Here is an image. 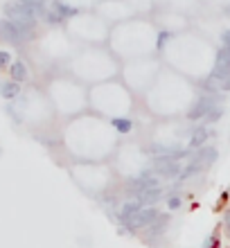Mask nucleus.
<instances>
[{
	"label": "nucleus",
	"mask_w": 230,
	"mask_h": 248,
	"mask_svg": "<svg viewBox=\"0 0 230 248\" xmlns=\"http://www.w3.org/2000/svg\"><path fill=\"white\" fill-rule=\"evenodd\" d=\"M158 215H160V210H156L153 205H142L131 219H126V221L120 226V232H122V235H133L136 230L149 228V226L158 219Z\"/></svg>",
	"instance_id": "f257e3e1"
},
{
	"label": "nucleus",
	"mask_w": 230,
	"mask_h": 248,
	"mask_svg": "<svg viewBox=\"0 0 230 248\" xmlns=\"http://www.w3.org/2000/svg\"><path fill=\"white\" fill-rule=\"evenodd\" d=\"M219 95H203V97H199L194 104L190 106V111H187V120L190 122H199V120H203L208 113L219 104Z\"/></svg>",
	"instance_id": "f03ea898"
},
{
	"label": "nucleus",
	"mask_w": 230,
	"mask_h": 248,
	"mask_svg": "<svg viewBox=\"0 0 230 248\" xmlns=\"http://www.w3.org/2000/svg\"><path fill=\"white\" fill-rule=\"evenodd\" d=\"M149 187H158V178L152 171H142V174H138L136 178L126 181V192H131L133 196H138L140 192H145V189H149Z\"/></svg>",
	"instance_id": "7ed1b4c3"
},
{
	"label": "nucleus",
	"mask_w": 230,
	"mask_h": 248,
	"mask_svg": "<svg viewBox=\"0 0 230 248\" xmlns=\"http://www.w3.org/2000/svg\"><path fill=\"white\" fill-rule=\"evenodd\" d=\"M219 158V151L215 149V147H208V144H205V147H201V149H197L194 151V154H192L190 156V160L192 163H197V165H201V167H210V165H215V160H217Z\"/></svg>",
	"instance_id": "20e7f679"
},
{
	"label": "nucleus",
	"mask_w": 230,
	"mask_h": 248,
	"mask_svg": "<svg viewBox=\"0 0 230 248\" xmlns=\"http://www.w3.org/2000/svg\"><path fill=\"white\" fill-rule=\"evenodd\" d=\"M0 36H2L5 41H9V43H14V46L25 43L23 36H20V32L16 30V25H14L9 18H0Z\"/></svg>",
	"instance_id": "39448f33"
},
{
	"label": "nucleus",
	"mask_w": 230,
	"mask_h": 248,
	"mask_svg": "<svg viewBox=\"0 0 230 248\" xmlns=\"http://www.w3.org/2000/svg\"><path fill=\"white\" fill-rule=\"evenodd\" d=\"M208 138H210L208 126H205V124H199L197 129L192 131V136H190V151H197V149H201V147H205Z\"/></svg>",
	"instance_id": "423d86ee"
},
{
	"label": "nucleus",
	"mask_w": 230,
	"mask_h": 248,
	"mask_svg": "<svg viewBox=\"0 0 230 248\" xmlns=\"http://www.w3.org/2000/svg\"><path fill=\"white\" fill-rule=\"evenodd\" d=\"M142 205H156L158 201H163L165 199V189L158 185V187H149V189H145V192H140L138 196H136Z\"/></svg>",
	"instance_id": "0eeeda50"
},
{
	"label": "nucleus",
	"mask_w": 230,
	"mask_h": 248,
	"mask_svg": "<svg viewBox=\"0 0 230 248\" xmlns=\"http://www.w3.org/2000/svg\"><path fill=\"white\" fill-rule=\"evenodd\" d=\"M169 221H171V215H169V212H160L156 221H153L152 226H149V228H145V230H147V235H152V237L163 235L165 230H167V226H169Z\"/></svg>",
	"instance_id": "6e6552de"
},
{
	"label": "nucleus",
	"mask_w": 230,
	"mask_h": 248,
	"mask_svg": "<svg viewBox=\"0 0 230 248\" xmlns=\"http://www.w3.org/2000/svg\"><path fill=\"white\" fill-rule=\"evenodd\" d=\"M140 208H142V203H140L138 199H129V201H124L122 203V208H120V212H118V221L124 223L126 219H131Z\"/></svg>",
	"instance_id": "1a4fd4ad"
},
{
	"label": "nucleus",
	"mask_w": 230,
	"mask_h": 248,
	"mask_svg": "<svg viewBox=\"0 0 230 248\" xmlns=\"http://www.w3.org/2000/svg\"><path fill=\"white\" fill-rule=\"evenodd\" d=\"M9 70V77L14 79V81H18V84H23L27 77H30V72H27V65L23 63V61H12V65L7 68Z\"/></svg>",
	"instance_id": "9d476101"
},
{
	"label": "nucleus",
	"mask_w": 230,
	"mask_h": 248,
	"mask_svg": "<svg viewBox=\"0 0 230 248\" xmlns=\"http://www.w3.org/2000/svg\"><path fill=\"white\" fill-rule=\"evenodd\" d=\"M50 9H54V12L59 14V16H61L63 20H66V18H73V16H77V14H79L77 7L66 5L63 0H52V7H50Z\"/></svg>",
	"instance_id": "9b49d317"
},
{
	"label": "nucleus",
	"mask_w": 230,
	"mask_h": 248,
	"mask_svg": "<svg viewBox=\"0 0 230 248\" xmlns=\"http://www.w3.org/2000/svg\"><path fill=\"white\" fill-rule=\"evenodd\" d=\"M20 95V84L18 81H14V79H9V81H2L0 84V97L2 99H14Z\"/></svg>",
	"instance_id": "f8f14e48"
},
{
	"label": "nucleus",
	"mask_w": 230,
	"mask_h": 248,
	"mask_svg": "<svg viewBox=\"0 0 230 248\" xmlns=\"http://www.w3.org/2000/svg\"><path fill=\"white\" fill-rule=\"evenodd\" d=\"M111 126L115 131H120V133H131L133 131V120H129V118H113Z\"/></svg>",
	"instance_id": "ddd939ff"
},
{
	"label": "nucleus",
	"mask_w": 230,
	"mask_h": 248,
	"mask_svg": "<svg viewBox=\"0 0 230 248\" xmlns=\"http://www.w3.org/2000/svg\"><path fill=\"white\" fill-rule=\"evenodd\" d=\"M201 171H203V167H201V165H197V163H192V160H190V165H187V167H183V171H181L178 181L183 183V181H187V178H192V176H197V174H201Z\"/></svg>",
	"instance_id": "4468645a"
},
{
	"label": "nucleus",
	"mask_w": 230,
	"mask_h": 248,
	"mask_svg": "<svg viewBox=\"0 0 230 248\" xmlns=\"http://www.w3.org/2000/svg\"><path fill=\"white\" fill-rule=\"evenodd\" d=\"M165 203H167V208L169 210H181V205H183V196L178 194V192H171L169 196H165Z\"/></svg>",
	"instance_id": "2eb2a0df"
},
{
	"label": "nucleus",
	"mask_w": 230,
	"mask_h": 248,
	"mask_svg": "<svg viewBox=\"0 0 230 248\" xmlns=\"http://www.w3.org/2000/svg\"><path fill=\"white\" fill-rule=\"evenodd\" d=\"M221 115H224V106H215V108H212L210 113H208V115H205V124H215V122H219V120H221Z\"/></svg>",
	"instance_id": "dca6fc26"
},
{
	"label": "nucleus",
	"mask_w": 230,
	"mask_h": 248,
	"mask_svg": "<svg viewBox=\"0 0 230 248\" xmlns=\"http://www.w3.org/2000/svg\"><path fill=\"white\" fill-rule=\"evenodd\" d=\"M43 18H46L47 25H61V23H63V18H61V16H59L57 12H54V9H46Z\"/></svg>",
	"instance_id": "f3484780"
},
{
	"label": "nucleus",
	"mask_w": 230,
	"mask_h": 248,
	"mask_svg": "<svg viewBox=\"0 0 230 248\" xmlns=\"http://www.w3.org/2000/svg\"><path fill=\"white\" fill-rule=\"evenodd\" d=\"M171 39V32H167V30H163V32H158V39H156V50H165V46H167V41Z\"/></svg>",
	"instance_id": "a211bd4d"
},
{
	"label": "nucleus",
	"mask_w": 230,
	"mask_h": 248,
	"mask_svg": "<svg viewBox=\"0 0 230 248\" xmlns=\"http://www.w3.org/2000/svg\"><path fill=\"white\" fill-rule=\"evenodd\" d=\"M12 65V54L7 50H0V70H7Z\"/></svg>",
	"instance_id": "6ab92c4d"
},
{
	"label": "nucleus",
	"mask_w": 230,
	"mask_h": 248,
	"mask_svg": "<svg viewBox=\"0 0 230 248\" xmlns=\"http://www.w3.org/2000/svg\"><path fill=\"white\" fill-rule=\"evenodd\" d=\"M203 248H221V244H219V235H210L208 239L203 242Z\"/></svg>",
	"instance_id": "aec40b11"
},
{
	"label": "nucleus",
	"mask_w": 230,
	"mask_h": 248,
	"mask_svg": "<svg viewBox=\"0 0 230 248\" xmlns=\"http://www.w3.org/2000/svg\"><path fill=\"white\" fill-rule=\"evenodd\" d=\"M221 46H224V47H230V30H226V32L221 34Z\"/></svg>",
	"instance_id": "412c9836"
},
{
	"label": "nucleus",
	"mask_w": 230,
	"mask_h": 248,
	"mask_svg": "<svg viewBox=\"0 0 230 248\" xmlns=\"http://www.w3.org/2000/svg\"><path fill=\"white\" fill-rule=\"evenodd\" d=\"M219 91H221V93H228L230 91V77L224 79V81H219Z\"/></svg>",
	"instance_id": "4be33fe9"
},
{
	"label": "nucleus",
	"mask_w": 230,
	"mask_h": 248,
	"mask_svg": "<svg viewBox=\"0 0 230 248\" xmlns=\"http://www.w3.org/2000/svg\"><path fill=\"white\" fill-rule=\"evenodd\" d=\"M224 226H226V230L230 232V208L226 210V215H224Z\"/></svg>",
	"instance_id": "5701e85b"
}]
</instances>
